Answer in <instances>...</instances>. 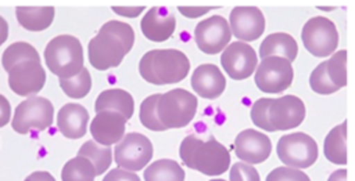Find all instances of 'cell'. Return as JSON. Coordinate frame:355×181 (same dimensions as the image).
<instances>
[{"label":"cell","instance_id":"cell-1","mask_svg":"<svg viewBox=\"0 0 355 181\" xmlns=\"http://www.w3.org/2000/svg\"><path fill=\"white\" fill-rule=\"evenodd\" d=\"M135 43L133 28L122 21L105 22L87 47L89 62L97 70H107L121 65Z\"/></svg>","mask_w":355,"mask_h":181},{"label":"cell","instance_id":"cell-2","mask_svg":"<svg viewBox=\"0 0 355 181\" xmlns=\"http://www.w3.org/2000/svg\"><path fill=\"white\" fill-rule=\"evenodd\" d=\"M190 70L187 55L176 48H157L147 51L140 62V76L151 84L164 86L182 82Z\"/></svg>","mask_w":355,"mask_h":181},{"label":"cell","instance_id":"cell-3","mask_svg":"<svg viewBox=\"0 0 355 181\" xmlns=\"http://www.w3.org/2000/svg\"><path fill=\"white\" fill-rule=\"evenodd\" d=\"M182 162L193 170L205 175H220L230 166V153L227 148L214 137L202 141L194 134L187 135L179 149Z\"/></svg>","mask_w":355,"mask_h":181},{"label":"cell","instance_id":"cell-4","mask_svg":"<svg viewBox=\"0 0 355 181\" xmlns=\"http://www.w3.org/2000/svg\"><path fill=\"white\" fill-rule=\"evenodd\" d=\"M44 61L51 73L60 79H71L83 68L82 43L72 35L55 36L44 48Z\"/></svg>","mask_w":355,"mask_h":181},{"label":"cell","instance_id":"cell-5","mask_svg":"<svg viewBox=\"0 0 355 181\" xmlns=\"http://www.w3.org/2000/svg\"><path fill=\"white\" fill-rule=\"evenodd\" d=\"M197 97L184 88H172L159 94L157 115L161 124L168 128L187 126L197 112Z\"/></svg>","mask_w":355,"mask_h":181},{"label":"cell","instance_id":"cell-6","mask_svg":"<svg viewBox=\"0 0 355 181\" xmlns=\"http://www.w3.org/2000/svg\"><path fill=\"white\" fill-rule=\"evenodd\" d=\"M54 106L44 97H29L15 108L11 126L18 134H26L31 130L44 131L53 124Z\"/></svg>","mask_w":355,"mask_h":181},{"label":"cell","instance_id":"cell-7","mask_svg":"<svg viewBox=\"0 0 355 181\" xmlns=\"http://www.w3.org/2000/svg\"><path fill=\"white\" fill-rule=\"evenodd\" d=\"M276 152L284 166L298 170L311 167L318 159V145L315 140L301 131L282 135L277 141Z\"/></svg>","mask_w":355,"mask_h":181},{"label":"cell","instance_id":"cell-8","mask_svg":"<svg viewBox=\"0 0 355 181\" xmlns=\"http://www.w3.org/2000/svg\"><path fill=\"white\" fill-rule=\"evenodd\" d=\"M301 39L306 51L318 58L331 55L338 46V33L334 22L322 15L305 22Z\"/></svg>","mask_w":355,"mask_h":181},{"label":"cell","instance_id":"cell-9","mask_svg":"<svg viewBox=\"0 0 355 181\" xmlns=\"http://www.w3.org/2000/svg\"><path fill=\"white\" fill-rule=\"evenodd\" d=\"M153 158L151 141L140 133H128L116 142L112 160L118 167L129 171H139L150 163Z\"/></svg>","mask_w":355,"mask_h":181},{"label":"cell","instance_id":"cell-10","mask_svg":"<svg viewBox=\"0 0 355 181\" xmlns=\"http://www.w3.org/2000/svg\"><path fill=\"white\" fill-rule=\"evenodd\" d=\"M294 77L291 62L282 57H266L255 69V84L262 93L277 94L287 90Z\"/></svg>","mask_w":355,"mask_h":181},{"label":"cell","instance_id":"cell-11","mask_svg":"<svg viewBox=\"0 0 355 181\" xmlns=\"http://www.w3.org/2000/svg\"><path fill=\"white\" fill-rule=\"evenodd\" d=\"M232 32L222 15H212L196 25L194 39L197 47L205 54H218L229 44Z\"/></svg>","mask_w":355,"mask_h":181},{"label":"cell","instance_id":"cell-12","mask_svg":"<svg viewBox=\"0 0 355 181\" xmlns=\"http://www.w3.org/2000/svg\"><path fill=\"white\" fill-rule=\"evenodd\" d=\"M220 64L223 70L233 80L250 77L258 65L255 50L244 41H233L227 44L222 53Z\"/></svg>","mask_w":355,"mask_h":181},{"label":"cell","instance_id":"cell-13","mask_svg":"<svg viewBox=\"0 0 355 181\" xmlns=\"http://www.w3.org/2000/svg\"><path fill=\"white\" fill-rule=\"evenodd\" d=\"M46 83V72L40 61H22L8 70V86L21 97H29L39 93Z\"/></svg>","mask_w":355,"mask_h":181},{"label":"cell","instance_id":"cell-14","mask_svg":"<svg viewBox=\"0 0 355 181\" xmlns=\"http://www.w3.org/2000/svg\"><path fill=\"white\" fill-rule=\"evenodd\" d=\"M229 28L239 41H254L265 30V17L258 7L239 6L229 15Z\"/></svg>","mask_w":355,"mask_h":181},{"label":"cell","instance_id":"cell-15","mask_svg":"<svg viewBox=\"0 0 355 181\" xmlns=\"http://www.w3.org/2000/svg\"><path fill=\"white\" fill-rule=\"evenodd\" d=\"M305 117V105L295 95H283L272 98L269 105V122L275 131L294 128Z\"/></svg>","mask_w":355,"mask_h":181},{"label":"cell","instance_id":"cell-16","mask_svg":"<svg viewBox=\"0 0 355 181\" xmlns=\"http://www.w3.org/2000/svg\"><path fill=\"white\" fill-rule=\"evenodd\" d=\"M272 151V142L266 134L254 128L240 131L234 140L236 156L248 164L265 162Z\"/></svg>","mask_w":355,"mask_h":181},{"label":"cell","instance_id":"cell-17","mask_svg":"<svg viewBox=\"0 0 355 181\" xmlns=\"http://www.w3.org/2000/svg\"><path fill=\"white\" fill-rule=\"evenodd\" d=\"M126 117L114 111L98 112L90 123V134L93 141L103 146H111L121 141L125 135Z\"/></svg>","mask_w":355,"mask_h":181},{"label":"cell","instance_id":"cell-18","mask_svg":"<svg viewBox=\"0 0 355 181\" xmlns=\"http://www.w3.org/2000/svg\"><path fill=\"white\" fill-rule=\"evenodd\" d=\"M176 28L175 15L162 6L151 7L144 15L140 22V29L144 37L151 41L161 43L168 40Z\"/></svg>","mask_w":355,"mask_h":181},{"label":"cell","instance_id":"cell-19","mask_svg":"<svg viewBox=\"0 0 355 181\" xmlns=\"http://www.w3.org/2000/svg\"><path fill=\"white\" fill-rule=\"evenodd\" d=\"M191 87L200 97L215 99L225 91L226 79L216 65L202 64L191 75Z\"/></svg>","mask_w":355,"mask_h":181},{"label":"cell","instance_id":"cell-20","mask_svg":"<svg viewBox=\"0 0 355 181\" xmlns=\"http://www.w3.org/2000/svg\"><path fill=\"white\" fill-rule=\"evenodd\" d=\"M89 112L80 104H65L57 115V126L60 133L69 138L78 140L82 138L87 131Z\"/></svg>","mask_w":355,"mask_h":181},{"label":"cell","instance_id":"cell-21","mask_svg":"<svg viewBox=\"0 0 355 181\" xmlns=\"http://www.w3.org/2000/svg\"><path fill=\"white\" fill-rule=\"evenodd\" d=\"M298 46L295 39L284 32H276L268 35L259 46V57L263 59L266 57H282L288 62L297 58Z\"/></svg>","mask_w":355,"mask_h":181},{"label":"cell","instance_id":"cell-22","mask_svg":"<svg viewBox=\"0 0 355 181\" xmlns=\"http://www.w3.org/2000/svg\"><path fill=\"white\" fill-rule=\"evenodd\" d=\"M94 111L96 113L101 111L119 112L126 117V120H129L135 112V101L126 90L110 88L98 94V97L96 98Z\"/></svg>","mask_w":355,"mask_h":181},{"label":"cell","instance_id":"cell-23","mask_svg":"<svg viewBox=\"0 0 355 181\" xmlns=\"http://www.w3.org/2000/svg\"><path fill=\"white\" fill-rule=\"evenodd\" d=\"M17 19L19 25L31 32H40L47 29L54 19L55 10L51 6L47 7H17Z\"/></svg>","mask_w":355,"mask_h":181},{"label":"cell","instance_id":"cell-24","mask_svg":"<svg viewBox=\"0 0 355 181\" xmlns=\"http://www.w3.org/2000/svg\"><path fill=\"white\" fill-rule=\"evenodd\" d=\"M324 156L336 164L347 163V120L329 131L323 145Z\"/></svg>","mask_w":355,"mask_h":181},{"label":"cell","instance_id":"cell-25","mask_svg":"<svg viewBox=\"0 0 355 181\" xmlns=\"http://www.w3.org/2000/svg\"><path fill=\"white\" fill-rule=\"evenodd\" d=\"M144 181H184V170L172 159H158L144 170Z\"/></svg>","mask_w":355,"mask_h":181},{"label":"cell","instance_id":"cell-26","mask_svg":"<svg viewBox=\"0 0 355 181\" xmlns=\"http://www.w3.org/2000/svg\"><path fill=\"white\" fill-rule=\"evenodd\" d=\"M78 155L85 156L86 159H89L93 163L94 170H96V175H100V174L105 173L110 169L111 163H112V151H111V148L98 145L93 140L86 141L80 146Z\"/></svg>","mask_w":355,"mask_h":181},{"label":"cell","instance_id":"cell-27","mask_svg":"<svg viewBox=\"0 0 355 181\" xmlns=\"http://www.w3.org/2000/svg\"><path fill=\"white\" fill-rule=\"evenodd\" d=\"M94 178H96L94 166L85 156L78 155L69 159L61 170L62 181H94Z\"/></svg>","mask_w":355,"mask_h":181},{"label":"cell","instance_id":"cell-28","mask_svg":"<svg viewBox=\"0 0 355 181\" xmlns=\"http://www.w3.org/2000/svg\"><path fill=\"white\" fill-rule=\"evenodd\" d=\"M28 59L40 61L37 50L26 41H15L4 50L1 55V65L8 72L14 65Z\"/></svg>","mask_w":355,"mask_h":181},{"label":"cell","instance_id":"cell-29","mask_svg":"<svg viewBox=\"0 0 355 181\" xmlns=\"http://www.w3.org/2000/svg\"><path fill=\"white\" fill-rule=\"evenodd\" d=\"M60 87L71 98L79 99L86 97L92 88V76L89 69L83 66L76 76L71 79H60Z\"/></svg>","mask_w":355,"mask_h":181},{"label":"cell","instance_id":"cell-30","mask_svg":"<svg viewBox=\"0 0 355 181\" xmlns=\"http://www.w3.org/2000/svg\"><path fill=\"white\" fill-rule=\"evenodd\" d=\"M158 98H159V94L148 95L147 98L143 99V102L140 105V112H139L140 123L151 131H164L165 130V127L161 124L158 115H157Z\"/></svg>","mask_w":355,"mask_h":181},{"label":"cell","instance_id":"cell-31","mask_svg":"<svg viewBox=\"0 0 355 181\" xmlns=\"http://www.w3.org/2000/svg\"><path fill=\"white\" fill-rule=\"evenodd\" d=\"M326 70L330 80L338 88L347 86V50L334 53L330 59L326 61Z\"/></svg>","mask_w":355,"mask_h":181},{"label":"cell","instance_id":"cell-32","mask_svg":"<svg viewBox=\"0 0 355 181\" xmlns=\"http://www.w3.org/2000/svg\"><path fill=\"white\" fill-rule=\"evenodd\" d=\"M309 86L311 88L320 95H329L333 94L336 91H338L340 88L330 80L327 70H326V61L320 62L311 73L309 76Z\"/></svg>","mask_w":355,"mask_h":181},{"label":"cell","instance_id":"cell-33","mask_svg":"<svg viewBox=\"0 0 355 181\" xmlns=\"http://www.w3.org/2000/svg\"><path fill=\"white\" fill-rule=\"evenodd\" d=\"M272 98H259L251 106V120L265 131H275L269 122V105Z\"/></svg>","mask_w":355,"mask_h":181},{"label":"cell","instance_id":"cell-34","mask_svg":"<svg viewBox=\"0 0 355 181\" xmlns=\"http://www.w3.org/2000/svg\"><path fill=\"white\" fill-rule=\"evenodd\" d=\"M266 181H311V180L302 170L282 166V167L273 169L266 175Z\"/></svg>","mask_w":355,"mask_h":181},{"label":"cell","instance_id":"cell-35","mask_svg":"<svg viewBox=\"0 0 355 181\" xmlns=\"http://www.w3.org/2000/svg\"><path fill=\"white\" fill-rule=\"evenodd\" d=\"M230 181H261L259 173L252 164L237 162L232 166L229 173Z\"/></svg>","mask_w":355,"mask_h":181},{"label":"cell","instance_id":"cell-36","mask_svg":"<svg viewBox=\"0 0 355 181\" xmlns=\"http://www.w3.org/2000/svg\"><path fill=\"white\" fill-rule=\"evenodd\" d=\"M103 181H140L139 175L133 171L123 170L121 167L111 169L103 178Z\"/></svg>","mask_w":355,"mask_h":181},{"label":"cell","instance_id":"cell-37","mask_svg":"<svg viewBox=\"0 0 355 181\" xmlns=\"http://www.w3.org/2000/svg\"><path fill=\"white\" fill-rule=\"evenodd\" d=\"M112 11L121 17H126V18H136L139 17L143 11H144V7L139 6V7H133V6H122V7H116L114 6L112 7Z\"/></svg>","mask_w":355,"mask_h":181},{"label":"cell","instance_id":"cell-38","mask_svg":"<svg viewBox=\"0 0 355 181\" xmlns=\"http://www.w3.org/2000/svg\"><path fill=\"white\" fill-rule=\"evenodd\" d=\"M212 8H216V7H193V6H189V7H179V11L186 18H198L201 15H205Z\"/></svg>","mask_w":355,"mask_h":181},{"label":"cell","instance_id":"cell-39","mask_svg":"<svg viewBox=\"0 0 355 181\" xmlns=\"http://www.w3.org/2000/svg\"><path fill=\"white\" fill-rule=\"evenodd\" d=\"M11 117V105L10 101L0 94V127H4Z\"/></svg>","mask_w":355,"mask_h":181},{"label":"cell","instance_id":"cell-40","mask_svg":"<svg viewBox=\"0 0 355 181\" xmlns=\"http://www.w3.org/2000/svg\"><path fill=\"white\" fill-rule=\"evenodd\" d=\"M24 181H55V178L49 173V171H33L32 174H29Z\"/></svg>","mask_w":355,"mask_h":181},{"label":"cell","instance_id":"cell-41","mask_svg":"<svg viewBox=\"0 0 355 181\" xmlns=\"http://www.w3.org/2000/svg\"><path fill=\"white\" fill-rule=\"evenodd\" d=\"M7 37H8V23L0 15V46L7 40Z\"/></svg>","mask_w":355,"mask_h":181},{"label":"cell","instance_id":"cell-42","mask_svg":"<svg viewBox=\"0 0 355 181\" xmlns=\"http://www.w3.org/2000/svg\"><path fill=\"white\" fill-rule=\"evenodd\" d=\"M327 181H347V170L345 169H338L334 173L330 174Z\"/></svg>","mask_w":355,"mask_h":181},{"label":"cell","instance_id":"cell-43","mask_svg":"<svg viewBox=\"0 0 355 181\" xmlns=\"http://www.w3.org/2000/svg\"><path fill=\"white\" fill-rule=\"evenodd\" d=\"M211 181H226V180H211Z\"/></svg>","mask_w":355,"mask_h":181}]
</instances>
